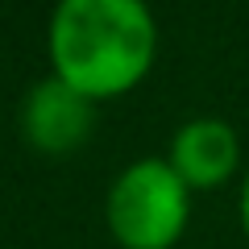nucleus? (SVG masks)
Returning a JSON list of instances; mask_svg holds the SVG:
<instances>
[{"label": "nucleus", "instance_id": "obj_1", "mask_svg": "<svg viewBox=\"0 0 249 249\" xmlns=\"http://www.w3.org/2000/svg\"><path fill=\"white\" fill-rule=\"evenodd\" d=\"M158 25L145 0H58L50 17L54 79L88 100H112L150 75Z\"/></svg>", "mask_w": 249, "mask_h": 249}, {"label": "nucleus", "instance_id": "obj_2", "mask_svg": "<svg viewBox=\"0 0 249 249\" xmlns=\"http://www.w3.org/2000/svg\"><path fill=\"white\" fill-rule=\"evenodd\" d=\"M191 216V187L162 158H142L108 191V229L124 249H170Z\"/></svg>", "mask_w": 249, "mask_h": 249}, {"label": "nucleus", "instance_id": "obj_3", "mask_svg": "<svg viewBox=\"0 0 249 249\" xmlns=\"http://www.w3.org/2000/svg\"><path fill=\"white\" fill-rule=\"evenodd\" d=\"M170 166L191 191H216L220 183H229L232 170L241 162V142L224 121L216 116H196L170 142Z\"/></svg>", "mask_w": 249, "mask_h": 249}, {"label": "nucleus", "instance_id": "obj_4", "mask_svg": "<svg viewBox=\"0 0 249 249\" xmlns=\"http://www.w3.org/2000/svg\"><path fill=\"white\" fill-rule=\"evenodd\" d=\"M25 133L46 154H71L91 133V100L62 79H42L25 100Z\"/></svg>", "mask_w": 249, "mask_h": 249}, {"label": "nucleus", "instance_id": "obj_5", "mask_svg": "<svg viewBox=\"0 0 249 249\" xmlns=\"http://www.w3.org/2000/svg\"><path fill=\"white\" fill-rule=\"evenodd\" d=\"M241 229H245V237H249V175H245V183H241Z\"/></svg>", "mask_w": 249, "mask_h": 249}]
</instances>
